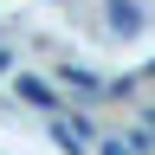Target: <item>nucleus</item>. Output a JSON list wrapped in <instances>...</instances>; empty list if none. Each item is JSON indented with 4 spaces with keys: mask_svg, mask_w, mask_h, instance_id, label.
I'll return each mask as SVG.
<instances>
[{
    "mask_svg": "<svg viewBox=\"0 0 155 155\" xmlns=\"http://www.w3.org/2000/svg\"><path fill=\"white\" fill-rule=\"evenodd\" d=\"M149 129H155V110H149Z\"/></svg>",
    "mask_w": 155,
    "mask_h": 155,
    "instance_id": "6",
    "label": "nucleus"
},
{
    "mask_svg": "<svg viewBox=\"0 0 155 155\" xmlns=\"http://www.w3.org/2000/svg\"><path fill=\"white\" fill-rule=\"evenodd\" d=\"M58 78H65V84H71L78 97H104V84H97L91 71H78V65H58Z\"/></svg>",
    "mask_w": 155,
    "mask_h": 155,
    "instance_id": "3",
    "label": "nucleus"
},
{
    "mask_svg": "<svg viewBox=\"0 0 155 155\" xmlns=\"http://www.w3.org/2000/svg\"><path fill=\"white\" fill-rule=\"evenodd\" d=\"M52 136H58V142H65L71 155H84V149L97 142V136H91L84 123H78V116H71V110H52Z\"/></svg>",
    "mask_w": 155,
    "mask_h": 155,
    "instance_id": "2",
    "label": "nucleus"
},
{
    "mask_svg": "<svg viewBox=\"0 0 155 155\" xmlns=\"http://www.w3.org/2000/svg\"><path fill=\"white\" fill-rule=\"evenodd\" d=\"M97 155H129L123 142H110V136H104V142H97Z\"/></svg>",
    "mask_w": 155,
    "mask_h": 155,
    "instance_id": "4",
    "label": "nucleus"
},
{
    "mask_svg": "<svg viewBox=\"0 0 155 155\" xmlns=\"http://www.w3.org/2000/svg\"><path fill=\"white\" fill-rule=\"evenodd\" d=\"M13 91H19V104H32L39 116L65 110V97H58V91H52V78H39V71H19V84H13Z\"/></svg>",
    "mask_w": 155,
    "mask_h": 155,
    "instance_id": "1",
    "label": "nucleus"
},
{
    "mask_svg": "<svg viewBox=\"0 0 155 155\" xmlns=\"http://www.w3.org/2000/svg\"><path fill=\"white\" fill-rule=\"evenodd\" d=\"M0 71H13V52H7V45H0Z\"/></svg>",
    "mask_w": 155,
    "mask_h": 155,
    "instance_id": "5",
    "label": "nucleus"
}]
</instances>
